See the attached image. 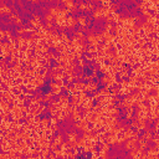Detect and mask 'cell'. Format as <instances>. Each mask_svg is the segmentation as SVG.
<instances>
[{
  "label": "cell",
  "mask_w": 159,
  "mask_h": 159,
  "mask_svg": "<svg viewBox=\"0 0 159 159\" xmlns=\"http://www.w3.org/2000/svg\"><path fill=\"white\" fill-rule=\"evenodd\" d=\"M107 28V20L104 18H98L93 21V25H92V35L93 36H97L100 34H102L104 30Z\"/></svg>",
  "instance_id": "cell-1"
},
{
  "label": "cell",
  "mask_w": 159,
  "mask_h": 159,
  "mask_svg": "<svg viewBox=\"0 0 159 159\" xmlns=\"http://www.w3.org/2000/svg\"><path fill=\"white\" fill-rule=\"evenodd\" d=\"M97 76H98L100 79H102V77L104 76V73H103V72H101V71H97Z\"/></svg>",
  "instance_id": "cell-9"
},
{
  "label": "cell",
  "mask_w": 159,
  "mask_h": 159,
  "mask_svg": "<svg viewBox=\"0 0 159 159\" xmlns=\"http://www.w3.org/2000/svg\"><path fill=\"white\" fill-rule=\"evenodd\" d=\"M65 34H66V36L70 40H72L73 38H75V30H73V28H66L65 29Z\"/></svg>",
  "instance_id": "cell-3"
},
{
  "label": "cell",
  "mask_w": 159,
  "mask_h": 159,
  "mask_svg": "<svg viewBox=\"0 0 159 159\" xmlns=\"http://www.w3.org/2000/svg\"><path fill=\"white\" fill-rule=\"evenodd\" d=\"M84 72H86V75H88V76L93 75V71H92V69H90V67H84Z\"/></svg>",
  "instance_id": "cell-5"
},
{
  "label": "cell",
  "mask_w": 159,
  "mask_h": 159,
  "mask_svg": "<svg viewBox=\"0 0 159 159\" xmlns=\"http://www.w3.org/2000/svg\"><path fill=\"white\" fill-rule=\"evenodd\" d=\"M155 145H157V144H155L154 141H149V142H148V147H149V149H150V148H155Z\"/></svg>",
  "instance_id": "cell-7"
},
{
  "label": "cell",
  "mask_w": 159,
  "mask_h": 159,
  "mask_svg": "<svg viewBox=\"0 0 159 159\" xmlns=\"http://www.w3.org/2000/svg\"><path fill=\"white\" fill-rule=\"evenodd\" d=\"M144 22H147V16L141 15V19L137 18V20H136V26H141V25H143Z\"/></svg>",
  "instance_id": "cell-4"
},
{
  "label": "cell",
  "mask_w": 159,
  "mask_h": 159,
  "mask_svg": "<svg viewBox=\"0 0 159 159\" xmlns=\"http://www.w3.org/2000/svg\"><path fill=\"white\" fill-rule=\"evenodd\" d=\"M10 18H11V16H10L9 13H0V22H1V24L8 25L9 22H11Z\"/></svg>",
  "instance_id": "cell-2"
},
{
  "label": "cell",
  "mask_w": 159,
  "mask_h": 159,
  "mask_svg": "<svg viewBox=\"0 0 159 159\" xmlns=\"http://www.w3.org/2000/svg\"><path fill=\"white\" fill-rule=\"evenodd\" d=\"M41 24H42L44 26H46V25H47V19H45V18H42V19H41Z\"/></svg>",
  "instance_id": "cell-8"
},
{
  "label": "cell",
  "mask_w": 159,
  "mask_h": 159,
  "mask_svg": "<svg viewBox=\"0 0 159 159\" xmlns=\"http://www.w3.org/2000/svg\"><path fill=\"white\" fill-rule=\"evenodd\" d=\"M31 35H32L31 32H25V34H21L20 36H21V38H24V39H29V38H31Z\"/></svg>",
  "instance_id": "cell-6"
}]
</instances>
